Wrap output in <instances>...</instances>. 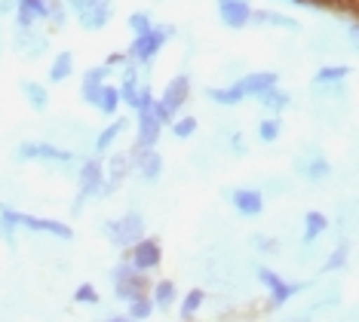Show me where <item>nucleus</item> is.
Wrapping results in <instances>:
<instances>
[{
  "label": "nucleus",
  "instance_id": "obj_41",
  "mask_svg": "<svg viewBox=\"0 0 359 322\" xmlns=\"http://www.w3.org/2000/svg\"><path fill=\"white\" fill-rule=\"evenodd\" d=\"M111 322H133V319H126V316H114Z\"/></svg>",
  "mask_w": 359,
  "mask_h": 322
},
{
  "label": "nucleus",
  "instance_id": "obj_42",
  "mask_svg": "<svg viewBox=\"0 0 359 322\" xmlns=\"http://www.w3.org/2000/svg\"><path fill=\"white\" fill-rule=\"evenodd\" d=\"M19 4H22V0H19Z\"/></svg>",
  "mask_w": 359,
  "mask_h": 322
},
{
  "label": "nucleus",
  "instance_id": "obj_16",
  "mask_svg": "<svg viewBox=\"0 0 359 322\" xmlns=\"http://www.w3.org/2000/svg\"><path fill=\"white\" fill-rule=\"evenodd\" d=\"M104 77H108V68H93V71H86L83 74V89H80V93H83V102L86 105H95L99 102V95H102V86H104Z\"/></svg>",
  "mask_w": 359,
  "mask_h": 322
},
{
  "label": "nucleus",
  "instance_id": "obj_18",
  "mask_svg": "<svg viewBox=\"0 0 359 322\" xmlns=\"http://www.w3.org/2000/svg\"><path fill=\"white\" fill-rule=\"evenodd\" d=\"M249 22H255V25H276V28H289V31H298L301 25L295 19H289V15H280V13H267V10H258V13H252V19Z\"/></svg>",
  "mask_w": 359,
  "mask_h": 322
},
{
  "label": "nucleus",
  "instance_id": "obj_27",
  "mask_svg": "<svg viewBox=\"0 0 359 322\" xmlns=\"http://www.w3.org/2000/svg\"><path fill=\"white\" fill-rule=\"evenodd\" d=\"M117 105H120V93H117V86H102V95H99V102H95V107H99L102 114H111L117 111Z\"/></svg>",
  "mask_w": 359,
  "mask_h": 322
},
{
  "label": "nucleus",
  "instance_id": "obj_2",
  "mask_svg": "<svg viewBox=\"0 0 359 322\" xmlns=\"http://www.w3.org/2000/svg\"><path fill=\"white\" fill-rule=\"evenodd\" d=\"M135 111H138V147H142V151H151L160 138V123L154 117V95H151L148 83L138 89Z\"/></svg>",
  "mask_w": 359,
  "mask_h": 322
},
{
  "label": "nucleus",
  "instance_id": "obj_29",
  "mask_svg": "<svg viewBox=\"0 0 359 322\" xmlns=\"http://www.w3.org/2000/svg\"><path fill=\"white\" fill-rule=\"evenodd\" d=\"M151 313H154V304H151L148 295H144V298L129 301V316H133V322H135V319H148Z\"/></svg>",
  "mask_w": 359,
  "mask_h": 322
},
{
  "label": "nucleus",
  "instance_id": "obj_31",
  "mask_svg": "<svg viewBox=\"0 0 359 322\" xmlns=\"http://www.w3.org/2000/svg\"><path fill=\"white\" fill-rule=\"evenodd\" d=\"M126 169H129V156H123V154L111 156V185H108V187H114L117 181H123Z\"/></svg>",
  "mask_w": 359,
  "mask_h": 322
},
{
  "label": "nucleus",
  "instance_id": "obj_7",
  "mask_svg": "<svg viewBox=\"0 0 359 322\" xmlns=\"http://www.w3.org/2000/svg\"><path fill=\"white\" fill-rule=\"evenodd\" d=\"M169 37H172V28H151L148 34H142V37L133 40V49H129V55H133L135 62L148 65L154 55L163 49V43H166Z\"/></svg>",
  "mask_w": 359,
  "mask_h": 322
},
{
  "label": "nucleus",
  "instance_id": "obj_36",
  "mask_svg": "<svg viewBox=\"0 0 359 322\" xmlns=\"http://www.w3.org/2000/svg\"><path fill=\"white\" fill-rule=\"evenodd\" d=\"M34 19H37V15H34V13H31V10H28V6H25V4H19V25H22V28H25V31H28V28H31V25H34Z\"/></svg>",
  "mask_w": 359,
  "mask_h": 322
},
{
  "label": "nucleus",
  "instance_id": "obj_14",
  "mask_svg": "<svg viewBox=\"0 0 359 322\" xmlns=\"http://www.w3.org/2000/svg\"><path fill=\"white\" fill-rule=\"evenodd\" d=\"M135 166H138V172H142L144 181H157L160 172H163V156L154 151V147H151V151L135 147Z\"/></svg>",
  "mask_w": 359,
  "mask_h": 322
},
{
  "label": "nucleus",
  "instance_id": "obj_4",
  "mask_svg": "<svg viewBox=\"0 0 359 322\" xmlns=\"http://www.w3.org/2000/svg\"><path fill=\"white\" fill-rule=\"evenodd\" d=\"M0 218L10 221L13 227H31L37 234H53L55 239H71V227L62 224V221H53V218H34V215H25V212H13L6 206H0Z\"/></svg>",
  "mask_w": 359,
  "mask_h": 322
},
{
  "label": "nucleus",
  "instance_id": "obj_6",
  "mask_svg": "<svg viewBox=\"0 0 359 322\" xmlns=\"http://www.w3.org/2000/svg\"><path fill=\"white\" fill-rule=\"evenodd\" d=\"M114 292H117L120 301H135V298H144L148 295V279H144V274H138V270H133L129 264H120L117 270H114Z\"/></svg>",
  "mask_w": 359,
  "mask_h": 322
},
{
  "label": "nucleus",
  "instance_id": "obj_30",
  "mask_svg": "<svg viewBox=\"0 0 359 322\" xmlns=\"http://www.w3.org/2000/svg\"><path fill=\"white\" fill-rule=\"evenodd\" d=\"M258 135H261V142H276V138H280V120L276 117L261 120L258 123Z\"/></svg>",
  "mask_w": 359,
  "mask_h": 322
},
{
  "label": "nucleus",
  "instance_id": "obj_28",
  "mask_svg": "<svg viewBox=\"0 0 359 322\" xmlns=\"http://www.w3.org/2000/svg\"><path fill=\"white\" fill-rule=\"evenodd\" d=\"M347 77V68L344 65H332V68H323V71H316V77H313V83H338V80H344Z\"/></svg>",
  "mask_w": 359,
  "mask_h": 322
},
{
  "label": "nucleus",
  "instance_id": "obj_38",
  "mask_svg": "<svg viewBox=\"0 0 359 322\" xmlns=\"http://www.w3.org/2000/svg\"><path fill=\"white\" fill-rule=\"evenodd\" d=\"M255 239H258V243H255L258 249H267V252H276V249H280V246H276L273 239H267V236H255Z\"/></svg>",
  "mask_w": 359,
  "mask_h": 322
},
{
  "label": "nucleus",
  "instance_id": "obj_8",
  "mask_svg": "<svg viewBox=\"0 0 359 322\" xmlns=\"http://www.w3.org/2000/svg\"><path fill=\"white\" fill-rule=\"evenodd\" d=\"M102 181H104L102 163L99 160H86L83 166H80V191H77V200H74V212H80L89 196H95L102 191Z\"/></svg>",
  "mask_w": 359,
  "mask_h": 322
},
{
  "label": "nucleus",
  "instance_id": "obj_15",
  "mask_svg": "<svg viewBox=\"0 0 359 322\" xmlns=\"http://www.w3.org/2000/svg\"><path fill=\"white\" fill-rule=\"evenodd\" d=\"M233 206L236 212L249 215V218H255V215H261V209H264V196H261V191H252V187H243V191H233Z\"/></svg>",
  "mask_w": 359,
  "mask_h": 322
},
{
  "label": "nucleus",
  "instance_id": "obj_9",
  "mask_svg": "<svg viewBox=\"0 0 359 322\" xmlns=\"http://www.w3.org/2000/svg\"><path fill=\"white\" fill-rule=\"evenodd\" d=\"M160 261H163V249H160L157 239H138L133 246V264H129V267L138 270V274H144V270L160 267Z\"/></svg>",
  "mask_w": 359,
  "mask_h": 322
},
{
  "label": "nucleus",
  "instance_id": "obj_17",
  "mask_svg": "<svg viewBox=\"0 0 359 322\" xmlns=\"http://www.w3.org/2000/svg\"><path fill=\"white\" fill-rule=\"evenodd\" d=\"M298 172H301V175H307V178H313V181H320V178L329 175L332 166H329V160H325L323 154H310V160L298 163Z\"/></svg>",
  "mask_w": 359,
  "mask_h": 322
},
{
  "label": "nucleus",
  "instance_id": "obj_32",
  "mask_svg": "<svg viewBox=\"0 0 359 322\" xmlns=\"http://www.w3.org/2000/svg\"><path fill=\"white\" fill-rule=\"evenodd\" d=\"M129 28L135 31V37L148 34V31L154 28V25H151V15H148V13H133V15H129Z\"/></svg>",
  "mask_w": 359,
  "mask_h": 322
},
{
  "label": "nucleus",
  "instance_id": "obj_23",
  "mask_svg": "<svg viewBox=\"0 0 359 322\" xmlns=\"http://www.w3.org/2000/svg\"><path fill=\"white\" fill-rule=\"evenodd\" d=\"M203 301H206V292H203V288H191L182 301V322H191L194 313L203 307Z\"/></svg>",
  "mask_w": 359,
  "mask_h": 322
},
{
  "label": "nucleus",
  "instance_id": "obj_40",
  "mask_svg": "<svg viewBox=\"0 0 359 322\" xmlns=\"http://www.w3.org/2000/svg\"><path fill=\"white\" fill-rule=\"evenodd\" d=\"M243 135H233V151H246V145H240Z\"/></svg>",
  "mask_w": 359,
  "mask_h": 322
},
{
  "label": "nucleus",
  "instance_id": "obj_25",
  "mask_svg": "<svg viewBox=\"0 0 359 322\" xmlns=\"http://www.w3.org/2000/svg\"><path fill=\"white\" fill-rule=\"evenodd\" d=\"M138 80H135V68H129L126 71V77H123V86H117V93H120V98H123L126 105H133L135 107V102H138Z\"/></svg>",
  "mask_w": 359,
  "mask_h": 322
},
{
  "label": "nucleus",
  "instance_id": "obj_33",
  "mask_svg": "<svg viewBox=\"0 0 359 322\" xmlns=\"http://www.w3.org/2000/svg\"><path fill=\"white\" fill-rule=\"evenodd\" d=\"M194 132H197V120L194 117H182V120L172 123V135L175 138H191Z\"/></svg>",
  "mask_w": 359,
  "mask_h": 322
},
{
  "label": "nucleus",
  "instance_id": "obj_37",
  "mask_svg": "<svg viewBox=\"0 0 359 322\" xmlns=\"http://www.w3.org/2000/svg\"><path fill=\"white\" fill-rule=\"evenodd\" d=\"M310 6H334V10H341L344 6V0H304Z\"/></svg>",
  "mask_w": 359,
  "mask_h": 322
},
{
  "label": "nucleus",
  "instance_id": "obj_10",
  "mask_svg": "<svg viewBox=\"0 0 359 322\" xmlns=\"http://www.w3.org/2000/svg\"><path fill=\"white\" fill-rule=\"evenodd\" d=\"M15 156H19V160H53V163L71 160V154L62 151V147H55L53 142H28L15 151Z\"/></svg>",
  "mask_w": 359,
  "mask_h": 322
},
{
  "label": "nucleus",
  "instance_id": "obj_34",
  "mask_svg": "<svg viewBox=\"0 0 359 322\" xmlns=\"http://www.w3.org/2000/svg\"><path fill=\"white\" fill-rule=\"evenodd\" d=\"M74 301H77V304H93V307H95V304H99V292H95V286L83 283V286H80L77 292H74Z\"/></svg>",
  "mask_w": 359,
  "mask_h": 322
},
{
  "label": "nucleus",
  "instance_id": "obj_11",
  "mask_svg": "<svg viewBox=\"0 0 359 322\" xmlns=\"http://www.w3.org/2000/svg\"><path fill=\"white\" fill-rule=\"evenodd\" d=\"M258 279L267 286V292H271L273 307H283V304L289 301L292 295H295L298 288H301L298 283H285V279H280V276L273 274V270H267V267H261V270H258Z\"/></svg>",
  "mask_w": 359,
  "mask_h": 322
},
{
  "label": "nucleus",
  "instance_id": "obj_20",
  "mask_svg": "<svg viewBox=\"0 0 359 322\" xmlns=\"http://www.w3.org/2000/svg\"><path fill=\"white\" fill-rule=\"evenodd\" d=\"M325 227H329V218H325L323 212H307V215H304V243L310 246L316 236L323 234Z\"/></svg>",
  "mask_w": 359,
  "mask_h": 322
},
{
  "label": "nucleus",
  "instance_id": "obj_12",
  "mask_svg": "<svg viewBox=\"0 0 359 322\" xmlns=\"http://www.w3.org/2000/svg\"><path fill=\"white\" fill-rule=\"evenodd\" d=\"M218 13L227 28H243L252 19V6L249 0H218Z\"/></svg>",
  "mask_w": 359,
  "mask_h": 322
},
{
  "label": "nucleus",
  "instance_id": "obj_5",
  "mask_svg": "<svg viewBox=\"0 0 359 322\" xmlns=\"http://www.w3.org/2000/svg\"><path fill=\"white\" fill-rule=\"evenodd\" d=\"M104 234L111 236L114 246H135L138 239H144V218L135 212L120 215L117 221H108V224H104Z\"/></svg>",
  "mask_w": 359,
  "mask_h": 322
},
{
  "label": "nucleus",
  "instance_id": "obj_24",
  "mask_svg": "<svg viewBox=\"0 0 359 322\" xmlns=\"http://www.w3.org/2000/svg\"><path fill=\"white\" fill-rule=\"evenodd\" d=\"M255 98H258V102L267 107V111H273V114H276V111H283V107L289 105V95L280 93V89H276V86H273V89H264V93H258Z\"/></svg>",
  "mask_w": 359,
  "mask_h": 322
},
{
  "label": "nucleus",
  "instance_id": "obj_1",
  "mask_svg": "<svg viewBox=\"0 0 359 322\" xmlns=\"http://www.w3.org/2000/svg\"><path fill=\"white\" fill-rule=\"evenodd\" d=\"M276 86V74L273 71H255V74H246L243 80H236L231 89H206L212 102L218 105H236L243 98H255L258 93L264 89H273Z\"/></svg>",
  "mask_w": 359,
  "mask_h": 322
},
{
  "label": "nucleus",
  "instance_id": "obj_3",
  "mask_svg": "<svg viewBox=\"0 0 359 322\" xmlns=\"http://www.w3.org/2000/svg\"><path fill=\"white\" fill-rule=\"evenodd\" d=\"M187 93H191V80H187L184 74H178V77L169 80L163 102H154V117H157L160 126H163V123H172V117L178 114V107L187 102Z\"/></svg>",
  "mask_w": 359,
  "mask_h": 322
},
{
  "label": "nucleus",
  "instance_id": "obj_35",
  "mask_svg": "<svg viewBox=\"0 0 359 322\" xmlns=\"http://www.w3.org/2000/svg\"><path fill=\"white\" fill-rule=\"evenodd\" d=\"M344 261H347V252H344V246H338V249L332 252V258L325 261V270H338V267H344Z\"/></svg>",
  "mask_w": 359,
  "mask_h": 322
},
{
  "label": "nucleus",
  "instance_id": "obj_21",
  "mask_svg": "<svg viewBox=\"0 0 359 322\" xmlns=\"http://www.w3.org/2000/svg\"><path fill=\"white\" fill-rule=\"evenodd\" d=\"M71 71H74V55H71V53H59V55H55V62H53V68H50V80H53V83H62V80L71 77Z\"/></svg>",
  "mask_w": 359,
  "mask_h": 322
},
{
  "label": "nucleus",
  "instance_id": "obj_26",
  "mask_svg": "<svg viewBox=\"0 0 359 322\" xmlns=\"http://www.w3.org/2000/svg\"><path fill=\"white\" fill-rule=\"evenodd\" d=\"M175 301V286L169 283V279H163V283L154 286V301L151 304H157L160 310H169V304Z\"/></svg>",
  "mask_w": 359,
  "mask_h": 322
},
{
  "label": "nucleus",
  "instance_id": "obj_39",
  "mask_svg": "<svg viewBox=\"0 0 359 322\" xmlns=\"http://www.w3.org/2000/svg\"><path fill=\"white\" fill-rule=\"evenodd\" d=\"M68 4H71V10H74V13H80V10H83V6L93 4V0H68Z\"/></svg>",
  "mask_w": 359,
  "mask_h": 322
},
{
  "label": "nucleus",
  "instance_id": "obj_22",
  "mask_svg": "<svg viewBox=\"0 0 359 322\" xmlns=\"http://www.w3.org/2000/svg\"><path fill=\"white\" fill-rule=\"evenodd\" d=\"M123 129H126V120H117V123H111L108 129H102L99 138H95V154H104V151H108V147L120 138V132H123Z\"/></svg>",
  "mask_w": 359,
  "mask_h": 322
},
{
  "label": "nucleus",
  "instance_id": "obj_19",
  "mask_svg": "<svg viewBox=\"0 0 359 322\" xmlns=\"http://www.w3.org/2000/svg\"><path fill=\"white\" fill-rule=\"evenodd\" d=\"M22 93H25L28 105L34 107V111H46V105H50V95H46V89L40 86V83H34V80H25V83H22Z\"/></svg>",
  "mask_w": 359,
  "mask_h": 322
},
{
  "label": "nucleus",
  "instance_id": "obj_13",
  "mask_svg": "<svg viewBox=\"0 0 359 322\" xmlns=\"http://www.w3.org/2000/svg\"><path fill=\"white\" fill-rule=\"evenodd\" d=\"M77 19H80V25H83L86 31L104 28L108 19H111V0H93V4L83 6V10L77 13Z\"/></svg>",
  "mask_w": 359,
  "mask_h": 322
}]
</instances>
